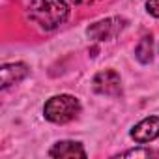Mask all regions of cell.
Returning a JSON list of instances; mask_svg holds the SVG:
<instances>
[{"mask_svg":"<svg viewBox=\"0 0 159 159\" xmlns=\"http://www.w3.org/2000/svg\"><path fill=\"white\" fill-rule=\"evenodd\" d=\"M28 19L41 30H54L69 19V4L66 0H32Z\"/></svg>","mask_w":159,"mask_h":159,"instance_id":"1","label":"cell"},{"mask_svg":"<svg viewBox=\"0 0 159 159\" xmlns=\"http://www.w3.org/2000/svg\"><path fill=\"white\" fill-rule=\"evenodd\" d=\"M81 112V103L77 98L69 96V94H60V96H52L45 107H43V114L49 122L52 124H67L71 120H75Z\"/></svg>","mask_w":159,"mask_h":159,"instance_id":"2","label":"cell"},{"mask_svg":"<svg viewBox=\"0 0 159 159\" xmlns=\"http://www.w3.org/2000/svg\"><path fill=\"white\" fill-rule=\"evenodd\" d=\"M125 26H127V21L124 17H107V19L94 23L86 30V34L94 41H111L116 36H120Z\"/></svg>","mask_w":159,"mask_h":159,"instance_id":"3","label":"cell"},{"mask_svg":"<svg viewBox=\"0 0 159 159\" xmlns=\"http://www.w3.org/2000/svg\"><path fill=\"white\" fill-rule=\"evenodd\" d=\"M94 90L98 94H103V96H118L122 92V81H120V75L112 69H105V71H99L96 77H94Z\"/></svg>","mask_w":159,"mask_h":159,"instance_id":"4","label":"cell"},{"mask_svg":"<svg viewBox=\"0 0 159 159\" xmlns=\"http://www.w3.org/2000/svg\"><path fill=\"white\" fill-rule=\"evenodd\" d=\"M129 135L139 144H146V142L155 140L159 137V116H148V118L140 120L139 124L133 125Z\"/></svg>","mask_w":159,"mask_h":159,"instance_id":"5","label":"cell"},{"mask_svg":"<svg viewBox=\"0 0 159 159\" xmlns=\"http://www.w3.org/2000/svg\"><path fill=\"white\" fill-rule=\"evenodd\" d=\"M28 75V67L23 62H13V64H4L0 69V77H2V90L10 88L11 84L23 81Z\"/></svg>","mask_w":159,"mask_h":159,"instance_id":"6","label":"cell"},{"mask_svg":"<svg viewBox=\"0 0 159 159\" xmlns=\"http://www.w3.org/2000/svg\"><path fill=\"white\" fill-rule=\"evenodd\" d=\"M51 157H86V152L81 142L75 140H60L49 150Z\"/></svg>","mask_w":159,"mask_h":159,"instance_id":"7","label":"cell"},{"mask_svg":"<svg viewBox=\"0 0 159 159\" xmlns=\"http://www.w3.org/2000/svg\"><path fill=\"white\" fill-rule=\"evenodd\" d=\"M135 56H137V60H139V62H142V64L152 62V56H153V43H152V36H144V38L139 41V45H137V49H135Z\"/></svg>","mask_w":159,"mask_h":159,"instance_id":"8","label":"cell"},{"mask_svg":"<svg viewBox=\"0 0 159 159\" xmlns=\"http://www.w3.org/2000/svg\"><path fill=\"white\" fill-rule=\"evenodd\" d=\"M150 155H153V152L150 150H127L118 153V157H150Z\"/></svg>","mask_w":159,"mask_h":159,"instance_id":"9","label":"cell"},{"mask_svg":"<svg viewBox=\"0 0 159 159\" xmlns=\"http://www.w3.org/2000/svg\"><path fill=\"white\" fill-rule=\"evenodd\" d=\"M146 10L150 15L159 19V0H146Z\"/></svg>","mask_w":159,"mask_h":159,"instance_id":"10","label":"cell"},{"mask_svg":"<svg viewBox=\"0 0 159 159\" xmlns=\"http://www.w3.org/2000/svg\"><path fill=\"white\" fill-rule=\"evenodd\" d=\"M71 2H73V4H79V6H81V4H90V2H96V0H71Z\"/></svg>","mask_w":159,"mask_h":159,"instance_id":"11","label":"cell"},{"mask_svg":"<svg viewBox=\"0 0 159 159\" xmlns=\"http://www.w3.org/2000/svg\"><path fill=\"white\" fill-rule=\"evenodd\" d=\"M157 153H159V152H157Z\"/></svg>","mask_w":159,"mask_h":159,"instance_id":"12","label":"cell"}]
</instances>
